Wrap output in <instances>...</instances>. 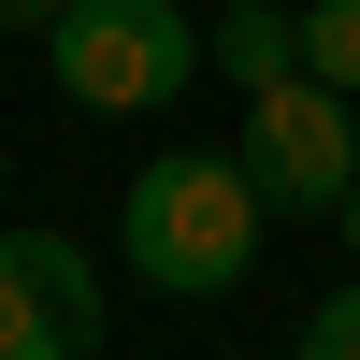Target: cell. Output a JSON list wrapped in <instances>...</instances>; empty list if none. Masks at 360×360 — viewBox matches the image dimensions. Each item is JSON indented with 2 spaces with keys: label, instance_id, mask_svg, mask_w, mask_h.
Instances as JSON below:
<instances>
[{
  "label": "cell",
  "instance_id": "1",
  "mask_svg": "<svg viewBox=\"0 0 360 360\" xmlns=\"http://www.w3.org/2000/svg\"><path fill=\"white\" fill-rule=\"evenodd\" d=\"M115 245H130L144 288H173V303H217V288H245L259 259V188L231 144H159V159L130 173V202H115Z\"/></svg>",
  "mask_w": 360,
  "mask_h": 360
},
{
  "label": "cell",
  "instance_id": "2",
  "mask_svg": "<svg viewBox=\"0 0 360 360\" xmlns=\"http://www.w3.org/2000/svg\"><path fill=\"white\" fill-rule=\"evenodd\" d=\"M44 72H58V101H86V115H159L173 86L202 72V15L188 0H72V15L44 29Z\"/></svg>",
  "mask_w": 360,
  "mask_h": 360
},
{
  "label": "cell",
  "instance_id": "3",
  "mask_svg": "<svg viewBox=\"0 0 360 360\" xmlns=\"http://www.w3.org/2000/svg\"><path fill=\"white\" fill-rule=\"evenodd\" d=\"M231 159H245L259 217H332L360 188V101L317 86V72H274V86H245V144Z\"/></svg>",
  "mask_w": 360,
  "mask_h": 360
},
{
  "label": "cell",
  "instance_id": "4",
  "mask_svg": "<svg viewBox=\"0 0 360 360\" xmlns=\"http://www.w3.org/2000/svg\"><path fill=\"white\" fill-rule=\"evenodd\" d=\"M0 360H101V259L72 231H0Z\"/></svg>",
  "mask_w": 360,
  "mask_h": 360
},
{
  "label": "cell",
  "instance_id": "5",
  "mask_svg": "<svg viewBox=\"0 0 360 360\" xmlns=\"http://www.w3.org/2000/svg\"><path fill=\"white\" fill-rule=\"evenodd\" d=\"M202 72H231V86L303 72V0H217L202 15Z\"/></svg>",
  "mask_w": 360,
  "mask_h": 360
},
{
  "label": "cell",
  "instance_id": "6",
  "mask_svg": "<svg viewBox=\"0 0 360 360\" xmlns=\"http://www.w3.org/2000/svg\"><path fill=\"white\" fill-rule=\"evenodd\" d=\"M303 72L360 101V0H303Z\"/></svg>",
  "mask_w": 360,
  "mask_h": 360
},
{
  "label": "cell",
  "instance_id": "7",
  "mask_svg": "<svg viewBox=\"0 0 360 360\" xmlns=\"http://www.w3.org/2000/svg\"><path fill=\"white\" fill-rule=\"evenodd\" d=\"M303 360H360V274L303 303Z\"/></svg>",
  "mask_w": 360,
  "mask_h": 360
},
{
  "label": "cell",
  "instance_id": "8",
  "mask_svg": "<svg viewBox=\"0 0 360 360\" xmlns=\"http://www.w3.org/2000/svg\"><path fill=\"white\" fill-rule=\"evenodd\" d=\"M58 15H72V0H0V29H29V44H44Z\"/></svg>",
  "mask_w": 360,
  "mask_h": 360
},
{
  "label": "cell",
  "instance_id": "9",
  "mask_svg": "<svg viewBox=\"0 0 360 360\" xmlns=\"http://www.w3.org/2000/svg\"><path fill=\"white\" fill-rule=\"evenodd\" d=\"M332 231H346V274H360V188H346V202H332Z\"/></svg>",
  "mask_w": 360,
  "mask_h": 360
}]
</instances>
